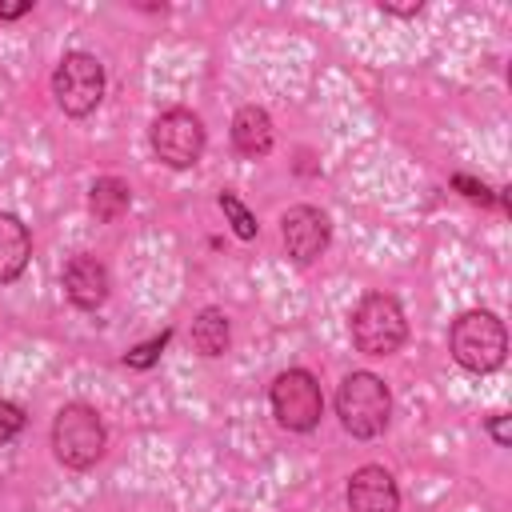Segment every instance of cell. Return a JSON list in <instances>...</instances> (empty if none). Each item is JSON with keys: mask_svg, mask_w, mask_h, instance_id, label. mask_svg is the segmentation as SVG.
Returning <instances> with one entry per match:
<instances>
[{"mask_svg": "<svg viewBox=\"0 0 512 512\" xmlns=\"http://www.w3.org/2000/svg\"><path fill=\"white\" fill-rule=\"evenodd\" d=\"M448 348H452V360L468 372H496L508 356V332H504V320L488 308H472V312H460L448 328Z\"/></svg>", "mask_w": 512, "mask_h": 512, "instance_id": "obj_1", "label": "cell"}, {"mask_svg": "<svg viewBox=\"0 0 512 512\" xmlns=\"http://www.w3.org/2000/svg\"><path fill=\"white\" fill-rule=\"evenodd\" d=\"M336 416L356 440H372L392 420V392L376 372H348L336 388Z\"/></svg>", "mask_w": 512, "mask_h": 512, "instance_id": "obj_2", "label": "cell"}, {"mask_svg": "<svg viewBox=\"0 0 512 512\" xmlns=\"http://www.w3.org/2000/svg\"><path fill=\"white\" fill-rule=\"evenodd\" d=\"M348 332H352L356 352H364V356H392V352H400L404 340H408V320H404V308H400L396 296H388V292H368V296L352 308Z\"/></svg>", "mask_w": 512, "mask_h": 512, "instance_id": "obj_3", "label": "cell"}, {"mask_svg": "<svg viewBox=\"0 0 512 512\" xmlns=\"http://www.w3.org/2000/svg\"><path fill=\"white\" fill-rule=\"evenodd\" d=\"M104 440H108V432H104V420L92 404H80V400L64 404L52 420V452L72 472L92 468L104 456Z\"/></svg>", "mask_w": 512, "mask_h": 512, "instance_id": "obj_4", "label": "cell"}, {"mask_svg": "<svg viewBox=\"0 0 512 512\" xmlns=\"http://www.w3.org/2000/svg\"><path fill=\"white\" fill-rule=\"evenodd\" d=\"M52 96L60 112L68 116H88L104 100V64L92 52H68L60 56L52 72Z\"/></svg>", "mask_w": 512, "mask_h": 512, "instance_id": "obj_5", "label": "cell"}, {"mask_svg": "<svg viewBox=\"0 0 512 512\" xmlns=\"http://www.w3.org/2000/svg\"><path fill=\"white\" fill-rule=\"evenodd\" d=\"M268 400H272V416H276L288 432H312V428L320 424V416H324V392H320L316 376L304 372V368L280 372V376L272 380Z\"/></svg>", "mask_w": 512, "mask_h": 512, "instance_id": "obj_6", "label": "cell"}, {"mask_svg": "<svg viewBox=\"0 0 512 512\" xmlns=\"http://www.w3.org/2000/svg\"><path fill=\"white\" fill-rule=\"evenodd\" d=\"M148 144H152V152H156L160 164H168V168H192L204 156V124L188 108H168V112H160L152 120Z\"/></svg>", "mask_w": 512, "mask_h": 512, "instance_id": "obj_7", "label": "cell"}, {"mask_svg": "<svg viewBox=\"0 0 512 512\" xmlns=\"http://www.w3.org/2000/svg\"><path fill=\"white\" fill-rule=\"evenodd\" d=\"M280 236H284V248H288V256H292L296 264H312V260L328 248L332 224H328V216H324L320 208L296 204V208H288V212L280 216Z\"/></svg>", "mask_w": 512, "mask_h": 512, "instance_id": "obj_8", "label": "cell"}, {"mask_svg": "<svg viewBox=\"0 0 512 512\" xmlns=\"http://www.w3.org/2000/svg\"><path fill=\"white\" fill-rule=\"evenodd\" d=\"M400 508V488L388 468L364 464L348 480V512H396Z\"/></svg>", "mask_w": 512, "mask_h": 512, "instance_id": "obj_9", "label": "cell"}, {"mask_svg": "<svg viewBox=\"0 0 512 512\" xmlns=\"http://www.w3.org/2000/svg\"><path fill=\"white\" fill-rule=\"evenodd\" d=\"M108 268L96 260V256H88V252H80V256H72L68 264H64V296L76 304V308H84V312H96L104 300H108Z\"/></svg>", "mask_w": 512, "mask_h": 512, "instance_id": "obj_10", "label": "cell"}, {"mask_svg": "<svg viewBox=\"0 0 512 512\" xmlns=\"http://www.w3.org/2000/svg\"><path fill=\"white\" fill-rule=\"evenodd\" d=\"M272 140H276V132H272V116L264 108H256V104L236 108V116H232V148L240 156H248V160L268 156Z\"/></svg>", "mask_w": 512, "mask_h": 512, "instance_id": "obj_11", "label": "cell"}, {"mask_svg": "<svg viewBox=\"0 0 512 512\" xmlns=\"http://www.w3.org/2000/svg\"><path fill=\"white\" fill-rule=\"evenodd\" d=\"M28 256H32V236L24 220L12 212H0V284H12L28 268Z\"/></svg>", "mask_w": 512, "mask_h": 512, "instance_id": "obj_12", "label": "cell"}, {"mask_svg": "<svg viewBox=\"0 0 512 512\" xmlns=\"http://www.w3.org/2000/svg\"><path fill=\"white\" fill-rule=\"evenodd\" d=\"M128 208H132V188H128V180H120V176H100V180L92 184V192H88V212H92L100 224L120 220Z\"/></svg>", "mask_w": 512, "mask_h": 512, "instance_id": "obj_13", "label": "cell"}, {"mask_svg": "<svg viewBox=\"0 0 512 512\" xmlns=\"http://www.w3.org/2000/svg\"><path fill=\"white\" fill-rule=\"evenodd\" d=\"M228 316L220 312V308H204L196 320H192V332H188V344H192V352H200V356H224L228 352Z\"/></svg>", "mask_w": 512, "mask_h": 512, "instance_id": "obj_14", "label": "cell"}, {"mask_svg": "<svg viewBox=\"0 0 512 512\" xmlns=\"http://www.w3.org/2000/svg\"><path fill=\"white\" fill-rule=\"evenodd\" d=\"M220 208H224V216H228V224H232V232L240 236V240H252L256 232H260V224H256V216L244 208V200L236 196V192H220Z\"/></svg>", "mask_w": 512, "mask_h": 512, "instance_id": "obj_15", "label": "cell"}, {"mask_svg": "<svg viewBox=\"0 0 512 512\" xmlns=\"http://www.w3.org/2000/svg\"><path fill=\"white\" fill-rule=\"evenodd\" d=\"M168 336H172V328H164L160 336H152V340H144V344H136L132 352H124V364H128V368H152V364L160 360V352H164V344H168Z\"/></svg>", "mask_w": 512, "mask_h": 512, "instance_id": "obj_16", "label": "cell"}, {"mask_svg": "<svg viewBox=\"0 0 512 512\" xmlns=\"http://www.w3.org/2000/svg\"><path fill=\"white\" fill-rule=\"evenodd\" d=\"M24 428V412L12 404V400H0V448Z\"/></svg>", "mask_w": 512, "mask_h": 512, "instance_id": "obj_17", "label": "cell"}, {"mask_svg": "<svg viewBox=\"0 0 512 512\" xmlns=\"http://www.w3.org/2000/svg\"><path fill=\"white\" fill-rule=\"evenodd\" d=\"M484 428H488V436H492L500 448H504V444H512V424H508V416H504V412L488 416V420H484Z\"/></svg>", "mask_w": 512, "mask_h": 512, "instance_id": "obj_18", "label": "cell"}, {"mask_svg": "<svg viewBox=\"0 0 512 512\" xmlns=\"http://www.w3.org/2000/svg\"><path fill=\"white\" fill-rule=\"evenodd\" d=\"M452 184H456V188H464V196H472V200H492V192H488L484 184L468 180V176H452Z\"/></svg>", "mask_w": 512, "mask_h": 512, "instance_id": "obj_19", "label": "cell"}, {"mask_svg": "<svg viewBox=\"0 0 512 512\" xmlns=\"http://www.w3.org/2000/svg\"><path fill=\"white\" fill-rule=\"evenodd\" d=\"M380 8H384V12H396V16H416V12H420V0H412V4H392V0H380Z\"/></svg>", "mask_w": 512, "mask_h": 512, "instance_id": "obj_20", "label": "cell"}, {"mask_svg": "<svg viewBox=\"0 0 512 512\" xmlns=\"http://www.w3.org/2000/svg\"><path fill=\"white\" fill-rule=\"evenodd\" d=\"M24 12H32V0H20V4H0V20H16V16H24Z\"/></svg>", "mask_w": 512, "mask_h": 512, "instance_id": "obj_21", "label": "cell"}]
</instances>
